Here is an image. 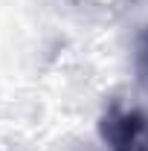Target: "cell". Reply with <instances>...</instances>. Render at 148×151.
<instances>
[{
  "instance_id": "1",
  "label": "cell",
  "mask_w": 148,
  "mask_h": 151,
  "mask_svg": "<svg viewBox=\"0 0 148 151\" xmlns=\"http://www.w3.org/2000/svg\"><path fill=\"white\" fill-rule=\"evenodd\" d=\"M102 137L111 151H148V119L139 111L113 105L102 119Z\"/></svg>"
},
{
  "instance_id": "2",
  "label": "cell",
  "mask_w": 148,
  "mask_h": 151,
  "mask_svg": "<svg viewBox=\"0 0 148 151\" xmlns=\"http://www.w3.org/2000/svg\"><path fill=\"white\" fill-rule=\"evenodd\" d=\"M134 67H137L139 81H145V84H148V26L137 35V47H134Z\"/></svg>"
}]
</instances>
